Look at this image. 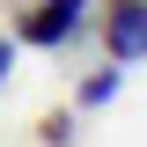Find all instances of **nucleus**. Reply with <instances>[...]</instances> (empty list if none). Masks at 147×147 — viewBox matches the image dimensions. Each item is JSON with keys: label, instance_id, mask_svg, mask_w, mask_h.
Returning a JSON list of instances; mask_svg holds the SVG:
<instances>
[{"label": "nucleus", "instance_id": "f03ea898", "mask_svg": "<svg viewBox=\"0 0 147 147\" xmlns=\"http://www.w3.org/2000/svg\"><path fill=\"white\" fill-rule=\"evenodd\" d=\"M103 44H110L118 66H125V59H147V0H118V7H110Z\"/></svg>", "mask_w": 147, "mask_h": 147}, {"label": "nucleus", "instance_id": "7ed1b4c3", "mask_svg": "<svg viewBox=\"0 0 147 147\" xmlns=\"http://www.w3.org/2000/svg\"><path fill=\"white\" fill-rule=\"evenodd\" d=\"M110 96H118V74H88V81H81V103L88 110H103Z\"/></svg>", "mask_w": 147, "mask_h": 147}, {"label": "nucleus", "instance_id": "20e7f679", "mask_svg": "<svg viewBox=\"0 0 147 147\" xmlns=\"http://www.w3.org/2000/svg\"><path fill=\"white\" fill-rule=\"evenodd\" d=\"M7 74H15V44L0 37V81H7Z\"/></svg>", "mask_w": 147, "mask_h": 147}, {"label": "nucleus", "instance_id": "f257e3e1", "mask_svg": "<svg viewBox=\"0 0 147 147\" xmlns=\"http://www.w3.org/2000/svg\"><path fill=\"white\" fill-rule=\"evenodd\" d=\"M81 7L88 0H37L30 15H22V44H66L81 30Z\"/></svg>", "mask_w": 147, "mask_h": 147}]
</instances>
